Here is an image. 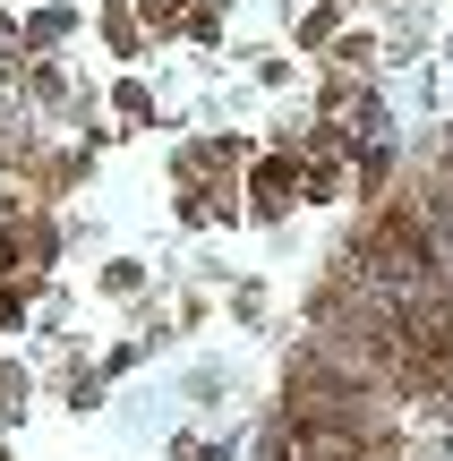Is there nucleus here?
Here are the masks:
<instances>
[{
  "instance_id": "nucleus-1",
  "label": "nucleus",
  "mask_w": 453,
  "mask_h": 461,
  "mask_svg": "<svg viewBox=\"0 0 453 461\" xmlns=\"http://www.w3.org/2000/svg\"><path fill=\"white\" fill-rule=\"evenodd\" d=\"M103 43L129 60V51H137V9H103Z\"/></svg>"
},
{
  "instance_id": "nucleus-2",
  "label": "nucleus",
  "mask_w": 453,
  "mask_h": 461,
  "mask_svg": "<svg viewBox=\"0 0 453 461\" xmlns=\"http://www.w3.org/2000/svg\"><path fill=\"white\" fill-rule=\"evenodd\" d=\"M317 43H334V9H325V0L300 17V51H317Z\"/></svg>"
},
{
  "instance_id": "nucleus-3",
  "label": "nucleus",
  "mask_w": 453,
  "mask_h": 461,
  "mask_svg": "<svg viewBox=\"0 0 453 461\" xmlns=\"http://www.w3.org/2000/svg\"><path fill=\"white\" fill-rule=\"evenodd\" d=\"M60 34H68V9H43V17H34V26H26V43H34V51H51V43H60Z\"/></svg>"
},
{
  "instance_id": "nucleus-4",
  "label": "nucleus",
  "mask_w": 453,
  "mask_h": 461,
  "mask_svg": "<svg viewBox=\"0 0 453 461\" xmlns=\"http://www.w3.org/2000/svg\"><path fill=\"white\" fill-rule=\"evenodd\" d=\"M188 0H137V26H180Z\"/></svg>"
},
{
  "instance_id": "nucleus-5",
  "label": "nucleus",
  "mask_w": 453,
  "mask_h": 461,
  "mask_svg": "<svg viewBox=\"0 0 453 461\" xmlns=\"http://www.w3.org/2000/svg\"><path fill=\"white\" fill-rule=\"evenodd\" d=\"M334 60H342V68H368V60H376V34H342Z\"/></svg>"
},
{
  "instance_id": "nucleus-6",
  "label": "nucleus",
  "mask_w": 453,
  "mask_h": 461,
  "mask_svg": "<svg viewBox=\"0 0 453 461\" xmlns=\"http://www.w3.org/2000/svg\"><path fill=\"white\" fill-rule=\"evenodd\" d=\"M137 282H146V265H103V291H112V299H129Z\"/></svg>"
},
{
  "instance_id": "nucleus-7",
  "label": "nucleus",
  "mask_w": 453,
  "mask_h": 461,
  "mask_svg": "<svg viewBox=\"0 0 453 461\" xmlns=\"http://www.w3.org/2000/svg\"><path fill=\"white\" fill-rule=\"evenodd\" d=\"M112 103H120V120H129V129H137V120H146V112H154V95H146V86H120V95H112Z\"/></svg>"
},
{
  "instance_id": "nucleus-8",
  "label": "nucleus",
  "mask_w": 453,
  "mask_h": 461,
  "mask_svg": "<svg viewBox=\"0 0 453 461\" xmlns=\"http://www.w3.org/2000/svg\"><path fill=\"white\" fill-rule=\"evenodd\" d=\"M17 248H26V240H17V230H0V274H17Z\"/></svg>"
},
{
  "instance_id": "nucleus-9",
  "label": "nucleus",
  "mask_w": 453,
  "mask_h": 461,
  "mask_svg": "<svg viewBox=\"0 0 453 461\" xmlns=\"http://www.w3.org/2000/svg\"><path fill=\"white\" fill-rule=\"evenodd\" d=\"M180 461H231V453H205V445H188V453H180Z\"/></svg>"
}]
</instances>
